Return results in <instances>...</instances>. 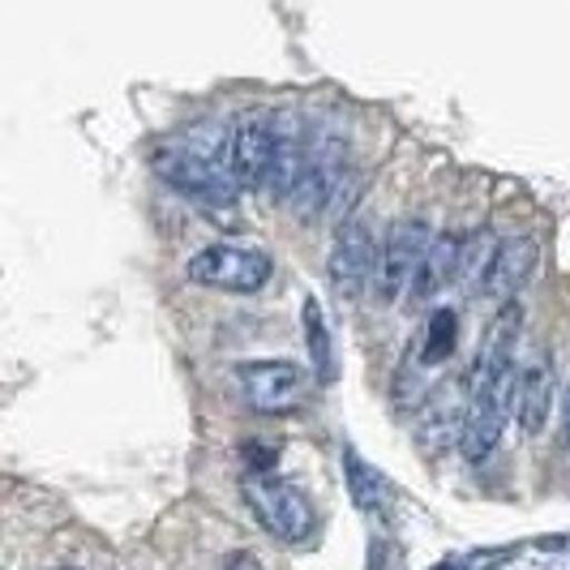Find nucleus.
I'll return each instance as SVG.
<instances>
[{
	"label": "nucleus",
	"instance_id": "1",
	"mask_svg": "<svg viewBox=\"0 0 570 570\" xmlns=\"http://www.w3.org/2000/svg\"><path fill=\"white\" fill-rule=\"evenodd\" d=\"M519 331H523V309L502 305V314L489 322L481 352H476V370H472V400L459 425V451L472 463H485L502 433L514 403V377H519Z\"/></svg>",
	"mask_w": 570,
	"mask_h": 570
},
{
	"label": "nucleus",
	"instance_id": "2",
	"mask_svg": "<svg viewBox=\"0 0 570 570\" xmlns=\"http://www.w3.org/2000/svg\"><path fill=\"white\" fill-rule=\"evenodd\" d=\"M240 493H245L254 519L275 537V541L305 544L317 532V511H314V502L305 498V489L287 485L279 476L254 472V476H245Z\"/></svg>",
	"mask_w": 570,
	"mask_h": 570
},
{
	"label": "nucleus",
	"instance_id": "3",
	"mask_svg": "<svg viewBox=\"0 0 570 570\" xmlns=\"http://www.w3.org/2000/svg\"><path fill=\"white\" fill-rule=\"evenodd\" d=\"M155 176L168 180L176 194L194 202H206V206H232L236 202V185H232L228 168L202 159L194 146L185 142H164L155 150Z\"/></svg>",
	"mask_w": 570,
	"mask_h": 570
},
{
	"label": "nucleus",
	"instance_id": "4",
	"mask_svg": "<svg viewBox=\"0 0 570 570\" xmlns=\"http://www.w3.org/2000/svg\"><path fill=\"white\" fill-rule=\"evenodd\" d=\"M271 271H275L271 254H262L254 245H210V249L189 257V266H185V275L194 284L219 287V292H240V296L262 292V287L271 284Z\"/></svg>",
	"mask_w": 570,
	"mask_h": 570
},
{
	"label": "nucleus",
	"instance_id": "5",
	"mask_svg": "<svg viewBox=\"0 0 570 570\" xmlns=\"http://www.w3.org/2000/svg\"><path fill=\"white\" fill-rule=\"evenodd\" d=\"M240 395L262 416H287L309 400V370L296 361H249L236 370Z\"/></svg>",
	"mask_w": 570,
	"mask_h": 570
},
{
	"label": "nucleus",
	"instance_id": "6",
	"mask_svg": "<svg viewBox=\"0 0 570 570\" xmlns=\"http://www.w3.org/2000/svg\"><path fill=\"white\" fill-rule=\"evenodd\" d=\"M429 240H433V228L425 219H400L395 228L386 232V245H377V275H373L377 292L386 301H407Z\"/></svg>",
	"mask_w": 570,
	"mask_h": 570
},
{
	"label": "nucleus",
	"instance_id": "7",
	"mask_svg": "<svg viewBox=\"0 0 570 570\" xmlns=\"http://www.w3.org/2000/svg\"><path fill=\"white\" fill-rule=\"evenodd\" d=\"M326 271H331V284L340 287L343 296H356L365 292L373 275H377V240L365 219H343L335 240H331V257H326Z\"/></svg>",
	"mask_w": 570,
	"mask_h": 570
},
{
	"label": "nucleus",
	"instance_id": "8",
	"mask_svg": "<svg viewBox=\"0 0 570 570\" xmlns=\"http://www.w3.org/2000/svg\"><path fill=\"white\" fill-rule=\"evenodd\" d=\"M271 159H275V120L271 116H249L236 125L228 142V176L236 194H254L271 176Z\"/></svg>",
	"mask_w": 570,
	"mask_h": 570
},
{
	"label": "nucleus",
	"instance_id": "9",
	"mask_svg": "<svg viewBox=\"0 0 570 570\" xmlns=\"http://www.w3.org/2000/svg\"><path fill=\"white\" fill-rule=\"evenodd\" d=\"M553 403H558V370H553V356L541 347L528 365H519V377H514L511 412L519 421V433L541 438L549 416H553Z\"/></svg>",
	"mask_w": 570,
	"mask_h": 570
},
{
	"label": "nucleus",
	"instance_id": "10",
	"mask_svg": "<svg viewBox=\"0 0 570 570\" xmlns=\"http://www.w3.org/2000/svg\"><path fill=\"white\" fill-rule=\"evenodd\" d=\"M537 257H541V245L532 236H507V240H498V254H493V266H489L485 284H481V296L511 305L514 292L532 279Z\"/></svg>",
	"mask_w": 570,
	"mask_h": 570
},
{
	"label": "nucleus",
	"instance_id": "11",
	"mask_svg": "<svg viewBox=\"0 0 570 570\" xmlns=\"http://www.w3.org/2000/svg\"><path fill=\"white\" fill-rule=\"evenodd\" d=\"M305 150H309V138L301 134V125L275 120V159H271V176H266V189L275 198H287L296 189L301 168H305Z\"/></svg>",
	"mask_w": 570,
	"mask_h": 570
},
{
	"label": "nucleus",
	"instance_id": "12",
	"mask_svg": "<svg viewBox=\"0 0 570 570\" xmlns=\"http://www.w3.org/2000/svg\"><path fill=\"white\" fill-rule=\"evenodd\" d=\"M455 262H459V236H433L425 257H421V271H416V279H412L407 301H412V305H429L442 287L455 284Z\"/></svg>",
	"mask_w": 570,
	"mask_h": 570
},
{
	"label": "nucleus",
	"instance_id": "13",
	"mask_svg": "<svg viewBox=\"0 0 570 570\" xmlns=\"http://www.w3.org/2000/svg\"><path fill=\"white\" fill-rule=\"evenodd\" d=\"M493 254H498V236L489 228L472 232V236H459V262H455V284L481 292L489 266H493Z\"/></svg>",
	"mask_w": 570,
	"mask_h": 570
},
{
	"label": "nucleus",
	"instance_id": "14",
	"mask_svg": "<svg viewBox=\"0 0 570 570\" xmlns=\"http://www.w3.org/2000/svg\"><path fill=\"white\" fill-rule=\"evenodd\" d=\"M343 468H347V485H352V502L361 507V511H382L386 507V498H391V489H386V481L373 472L370 463H361V455L356 451H347L343 455Z\"/></svg>",
	"mask_w": 570,
	"mask_h": 570
},
{
	"label": "nucleus",
	"instance_id": "15",
	"mask_svg": "<svg viewBox=\"0 0 570 570\" xmlns=\"http://www.w3.org/2000/svg\"><path fill=\"white\" fill-rule=\"evenodd\" d=\"M455 331H459V322H455L451 309H433L429 331H425V361L429 365H438V361H446V356L455 352Z\"/></svg>",
	"mask_w": 570,
	"mask_h": 570
},
{
	"label": "nucleus",
	"instance_id": "16",
	"mask_svg": "<svg viewBox=\"0 0 570 570\" xmlns=\"http://www.w3.org/2000/svg\"><path fill=\"white\" fill-rule=\"evenodd\" d=\"M305 331H309V352H314V365H317V377L322 382H331L335 377V361H331V335H326V326H322V309H317V301L305 305Z\"/></svg>",
	"mask_w": 570,
	"mask_h": 570
},
{
	"label": "nucleus",
	"instance_id": "17",
	"mask_svg": "<svg viewBox=\"0 0 570 570\" xmlns=\"http://www.w3.org/2000/svg\"><path fill=\"white\" fill-rule=\"evenodd\" d=\"M514 549H493V553H472V558H451V562H442V567L433 570H485V567H498V562H511Z\"/></svg>",
	"mask_w": 570,
	"mask_h": 570
},
{
	"label": "nucleus",
	"instance_id": "18",
	"mask_svg": "<svg viewBox=\"0 0 570 570\" xmlns=\"http://www.w3.org/2000/svg\"><path fill=\"white\" fill-rule=\"evenodd\" d=\"M224 570H266V567H262L257 558H249V553H232L228 567H224Z\"/></svg>",
	"mask_w": 570,
	"mask_h": 570
},
{
	"label": "nucleus",
	"instance_id": "19",
	"mask_svg": "<svg viewBox=\"0 0 570 570\" xmlns=\"http://www.w3.org/2000/svg\"><path fill=\"white\" fill-rule=\"evenodd\" d=\"M562 451L570 455V382H567V400H562Z\"/></svg>",
	"mask_w": 570,
	"mask_h": 570
},
{
	"label": "nucleus",
	"instance_id": "20",
	"mask_svg": "<svg viewBox=\"0 0 570 570\" xmlns=\"http://www.w3.org/2000/svg\"><path fill=\"white\" fill-rule=\"evenodd\" d=\"M60 570H73V567H60Z\"/></svg>",
	"mask_w": 570,
	"mask_h": 570
}]
</instances>
